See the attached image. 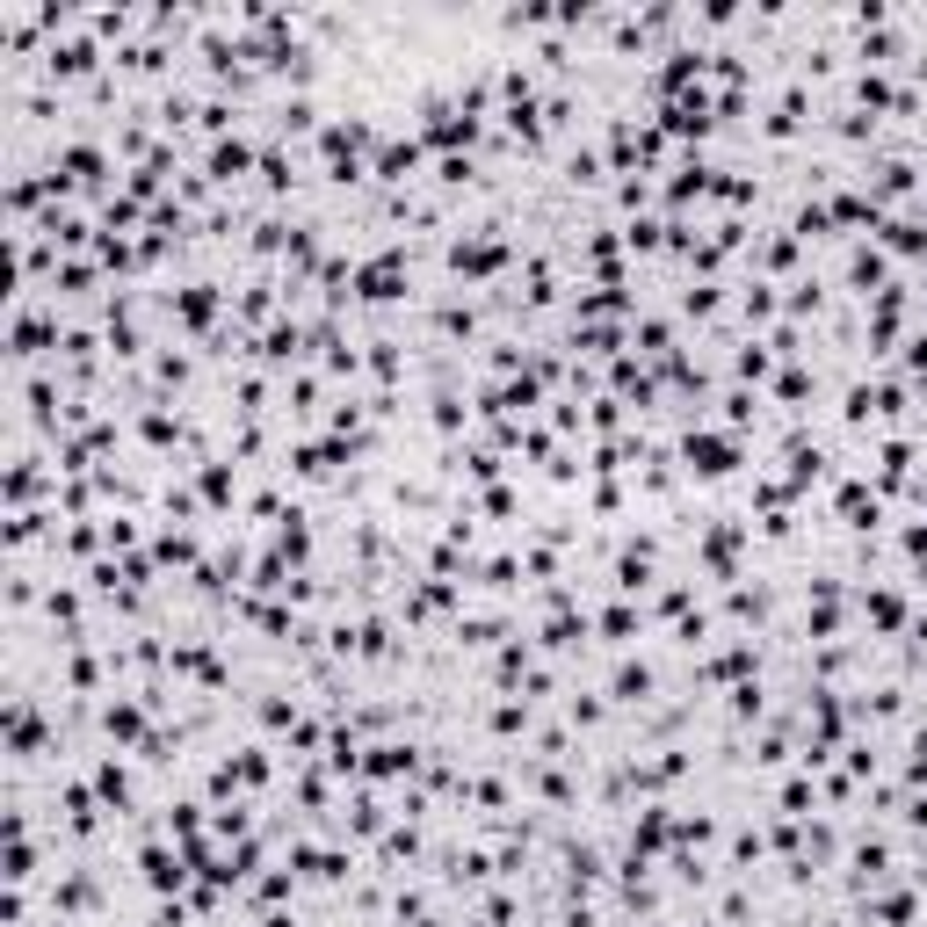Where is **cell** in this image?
Returning a JSON list of instances; mask_svg holds the SVG:
<instances>
[{"label": "cell", "instance_id": "obj_1", "mask_svg": "<svg viewBox=\"0 0 927 927\" xmlns=\"http://www.w3.org/2000/svg\"><path fill=\"white\" fill-rule=\"evenodd\" d=\"M681 450H689V471H703V478H725V471L739 464V450H732L725 435H689Z\"/></svg>", "mask_w": 927, "mask_h": 927}, {"label": "cell", "instance_id": "obj_2", "mask_svg": "<svg viewBox=\"0 0 927 927\" xmlns=\"http://www.w3.org/2000/svg\"><path fill=\"white\" fill-rule=\"evenodd\" d=\"M609 696H616V703H645V696H652V667H616Z\"/></svg>", "mask_w": 927, "mask_h": 927}]
</instances>
